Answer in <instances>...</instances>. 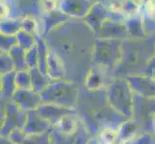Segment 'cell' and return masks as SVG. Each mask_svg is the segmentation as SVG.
<instances>
[{
	"label": "cell",
	"mask_w": 155,
	"mask_h": 144,
	"mask_svg": "<svg viewBox=\"0 0 155 144\" xmlns=\"http://www.w3.org/2000/svg\"><path fill=\"white\" fill-rule=\"evenodd\" d=\"M147 11L148 14L150 15L153 19H155V3L154 2H149L147 4Z\"/></svg>",
	"instance_id": "cell-1"
},
{
	"label": "cell",
	"mask_w": 155,
	"mask_h": 144,
	"mask_svg": "<svg viewBox=\"0 0 155 144\" xmlns=\"http://www.w3.org/2000/svg\"><path fill=\"white\" fill-rule=\"evenodd\" d=\"M55 0H45V3L42 4V7L45 10H52L55 8Z\"/></svg>",
	"instance_id": "cell-2"
},
{
	"label": "cell",
	"mask_w": 155,
	"mask_h": 144,
	"mask_svg": "<svg viewBox=\"0 0 155 144\" xmlns=\"http://www.w3.org/2000/svg\"><path fill=\"white\" fill-rule=\"evenodd\" d=\"M8 14V10L5 5L0 4V17H4Z\"/></svg>",
	"instance_id": "cell-3"
}]
</instances>
